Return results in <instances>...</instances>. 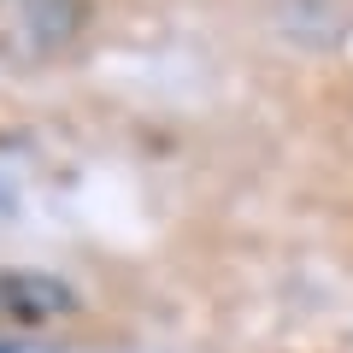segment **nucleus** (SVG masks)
<instances>
[{
    "label": "nucleus",
    "mask_w": 353,
    "mask_h": 353,
    "mask_svg": "<svg viewBox=\"0 0 353 353\" xmlns=\"http://www.w3.org/2000/svg\"><path fill=\"white\" fill-rule=\"evenodd\" d=\"M77 306V294L48 271H0V318L6 324H48Z\"/></svg>",
    "instance_id": "obj_1"
},
{
    "label": "nucleus",
    "mask_w": 353,
    "mask_h": 353,
    "mask_svg": "<svg viewBox=\"0 0 353 353\" xmlns=\"http://www.w3.org/2000/svg\"><path fill=\"white\" fill-rule=\"evenodd\" d=\"M0 353H18V347H6V341H0Z\"/></svg>",
    "instance_id": "obj_2"
}]
</instances>
